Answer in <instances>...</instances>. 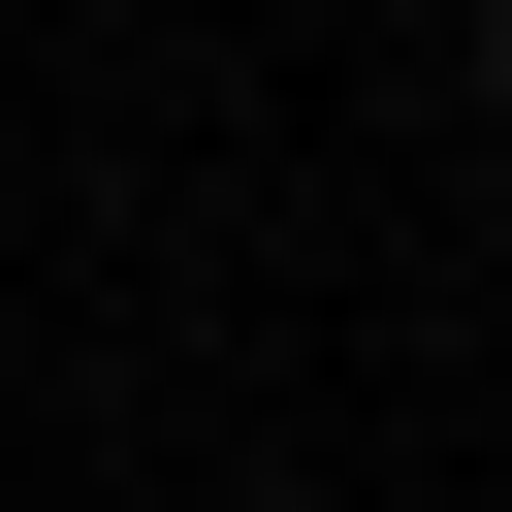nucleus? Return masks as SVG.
I'll return each instance as SVG.
<instances>
[{
    "label": "nucleus",
    "mask_w": 512,
    "mask_h": 512,
    "mask_svg": "<svg viewBox=\"0 0 512 512\" xmlns=\"http://www.w3.org/2000/svg\"><path fill=\"white\" fill-rule=\"evenodd\" d=\"M480 64H512V0H480Z\"/></svg>",
    "instance_id": "f257e3e1"
}]
</instances>
